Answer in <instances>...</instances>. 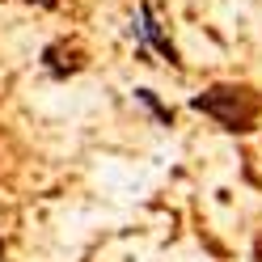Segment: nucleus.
Returning <instances> with one entry per match:
<instances>
[{
  "label": "nucleus",
  "mask_w": 262,
  "mask_h": 262,
  "mask_svg": "<svg viewBox=\"0 0 262 262\" xmlns=\"http://www.w3.org/2000/svg\"><path fill=\"white\" fill-rule=\"evenodd\" d=\"M190 110L216 119L228 136H250V131L258 127L262 97L250 85H211V89H203V93L190 97Z\"/></svg>",
  "instance_id": "obj_1"
},
{
  "label": "nucleus",
  "mask_w": 262,
  "mask_h": 262,
  "mask_svg": "<svg viewBox=\"0 0 262 262\" xmlns=\"http://www.w3.org/2000/svg\"><path fill=\"white\" fill-rule=\"evenodd\" d=\"M136 42H140V51H144V47H152V51H157L161 59H169L173 68H182V55H178L173 38L165 34V26L157 21V13H152V5H148V0H140V26H136Z\"/></svg>",
  "instance_id": "obj_2"
},
{
  "label": "nucleus",
  "mask_w": 262,
  "mask_h": 262,
  "mask_svg": "<svg viewBox=\"0 0 262 262\" xmlns=\"http://www.w3.org/2000/svg\"><path fill=\"white\" fill-rule=\"evenodd\" d=\"M42 68L51 72L55 80H63V76H76L80 68H85V55H80V51H68L63 42H51V47L42 51Z\"/></svg>",
  "instance_id": "obj_3"
},
{
  "label": "nucleus",
  "mask_w": 262,
  "mask_h": 262,
  "mask_svg": "<svg viewBox=\"0 0 262 262\" xmlns=\"http://www.w3.org/2000/svg\"><path fill=\"white\" fill-rule=\"evenodd\" d=\"M136 102H140L144 110H148V114H152V119H157L161 127H173V110H169L165 102H161V97H157L152 89H136Z\"/></svg>",
  "instance_id": "obj_4"
},
{
  "label": "nucleus",
  "mask_w": 262,
  "mask_h": 262,
  "mask_svg": "<svg viewBox=\"0 0 262 262\" xmlns=\"http://www.w3.org/2000/svg\"><path fill=\"white\" fill-rule=\"evenodd\" d=\"M21 5H34V9H47V13H51V9H59V0H21Z\"/></svg>",
  "instance_id": "obj_5"
},
{
  "label": "nucleus",
  "mask_w": 262,
  "mask_h": 262,
  "mask_svg": "<svg viewBox=\"0 0 262 262\" xmlns=\"http://www.w3.org/2000/svg\"><path fill=\"white\" fill-rule=\"evenodd\" d=\"M5 250H9V245H5V237H0V262H5Z\"/></svg>",
  "instance_id": "obj_6"
}]
</instances>
